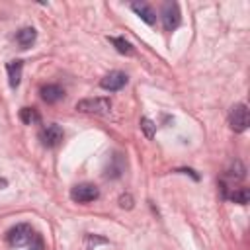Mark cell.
I'll use <instances>...</instances> for the list:
<instances>
[{"label":"cell","mask_w":250,"mask_h":250,"mask_svg":"<svg viewBox=\"0 0 250 250\" xmlns=\"http://www.w3.org/2000/svg\"><path fill=\"white\" fill-rule=\"evenodd\" d=\"M76 111L90 113V115H109L111 100L109 98H84L76 102Z\"/></svg>","instance_id":"obj_1"},{"label":"cell","mask_w":250,"mask_h":250,"mask_svg":"<svg viewBox=\"0 0 250 250\" xmlns=\"http://www.w3.org/2000/svg\"><path fill=\"white\" fill-rule=\"evenodd\" d=\"M248 123H250V117H248V107L244 104H236L230 107V113H229V125L234 133H242L248 129Z\"/></svg>","instance_id":"obj_2"},{"label":"cell","mask_w":250,"mask_h":250,"mask_svg":"<svg viewBox=\"0 0 250 250\" xmlns=\"http://www.w3.org/2000/svg\"><path fill=\"white\" fill-rule=\"evenodd\" d=\"M37 137H39V141H41V145H43L45 148H55V146L61 145L64 133H62V129H61V125L49 123V125L41 127V131H39Z\"/></svg>","instance_id":"obj_3"},{"label":"cell","mask_w":250,"mask_h":250,"mask_svg":"<svg viewBox=\"0 0 250 250\" xmlns=\"http://www.w3.org/2000/svg\"><path fill=\"white\" fill-rule=\"evenodd\" d=\"M100 197V189L98 186L94 184H76L72 189H70V199L76 201V203H90V201H96Z\"/></svg>","instance_id":"obj_4"},{"label":"cell","mask_w":250,"mask_h":250,"mask_svg":"<svg viewBox=\"0 0 250 250\" xmlns=\"http://www.w3.org/2000/svg\"><path fill=\"white\" fill-rule=\"evenodd\" d=\"M31 236H33V230H31V227H29L27 223H20V225L12 227V229L8 230V234H6L10 246H16V248L29 244Z\"/></svg>","instance_id":"obj_5"},{"label":"cell","mask_w":250,"mask_h":250,"mask_svg":"<svg viewBox=\"0 0 250 250\" xmlns=\"http://www.w3.org/2000/svg\"><path fill=\"white\" fill-rule=\"evenodd\" d=\"M182 21V14H180V6L176 2H166L162 8V25L166 31H174Z\"/></svg>","instance_id":"obj_6"},{"label":"cell","mask_w":250,"mask_h":250,"mask_svg":"<svg viewBox=\"0 0 250 250\" xmlns=\"http://www.w3.org/2000/svg\"><path fill=\"white\" fill-rule=\"evenodd\" d=\"M125 84H127V74L121 72V70H111V72H107V74L100 80V86H102L104 90H109V92H117V90H121Z\"/></svg>","instance_id":"obj_7"},{"label":"cell","mask_w":250,"mask_h":250,"mask_svg":"<svg viewBox=\"0 0 250 250\" xmlns=\"http://www.w3.org/2000/svg\"><path fill=\"white\" fill-rule=\"evenodd\" d=\"M131 10H133L145 23L154 25V21H156V12H154L146 2H133V4H131Z\"/></svg>","instance_id":"obj_8"},{"label":"cell","mask_w":250,"mask_h":250,"mask_svg":"<svg viewBox=\"0 0 250 250\" xmlns=\"http://www.w3.org/2000/svg\"><path fill=\"white\" fill-rule=\"evenodd\" d=\"M8 70V82L12 88H18L21 82V70H23V61H10L6 64Z\"/></svg>","instance_id":"obj_9"},{"label":"cell","mask_w":250,"mask_h":250,"mask_svg":"<svg viewBox=\"0 0 250 250\" xmlns=\"http://www.w3.org/2000/svg\"><path fill=\"white\" fill-rule=\"evenodd\" d=\"M41 100L47 102V104H57L62 96H64V90L59 86V84H47L41 88Z\"/></svg>","instance_id":"obj_10"},{"label":"cell","mask_w":250,"mask_h":250,"mask_svg":"<svg viewBox=\"0 0 250 250\" xmlns=\"http://www.w3.org/2000/svg\"><path fill=\"white\" fill-rule=\"evenodd\" d=\"M123 168H125L123 156H121L119 152H115V154L109 158V164H107V168H105L104 176H105V178H119V176H121V172H123Z\"/></svg>","instance_id":"obj_11"},{"label":"cell","mask_w":250,"mask_h":250,"mask_svg":"<svg viewBox=\"0 0 250 250\" xmlns=\"http://www.w3.org/2000/svg\"><path fill=\"white\" fill-rule=\"evenodd\" d=\"M35 39H37V31H35L33 27H21V29L16 33V41H18V45H20L21 49L31 47V45L35 43Z\"/></svg>","instance_id":"obj_12"},{"label":"cell","mask_w":250,"mask_h":250,"mask_svg":"<svg viewBox=\"0 0 250 250\" xmlns=\"http://www.w3.org/2000/svg\"><path fill=\"white\" fill-rule=\"evenodd\" d=\"M107 39H109V43L115 47L117 53H121V55H125V57H131V55L135 53V47H133L125 37H107Z\"/></svg>","instance_id":"obj_13"},{"label":"cell","mask_w":250,"mask_h":250,"mask_svg":"<svg viewBox=\"0 0 250 250\" xmlns=\"http://www.w3.org/2000/svg\"><path fill=\"white\" fill-rule=\"evenodd\" d=\"M230 201L238 203V205H246L250 201V189L248 188H232V191L227 195Z\"/></svg>","instance_id":"obj_14"},{"label":"cell","mask_w":250,"mask_h":250,"mask_svg":"<svg viewBox=\"0 0 250 250\" xmlns=\"http://www.w3.org/2000/svg\"><path fill=\"white\" fill-rule=\"evenodd\" d=\"M20 119L25 125H35V123H39L41 115H39V111L35 107H21L20 109Z\"/></svg>","instance_id":"obj_15"},{"label":"cell","mask_w":250,"mask_h":250,"mask_svg":"<svg viewBox=\"0 0 250 250\" xmlns=\"http://www.w3.org/2000/svg\"><path fill=\"white\" fill-rule=\"evenodd\" d=\"M141 129H143V133H145L146 139H152L154 133H156V125H154L148 117H143V119H141Z\"/></svg>","instance_id":"obj_16"},{"label":"cell","mask_w":250,"mask_h":250,"mask_svg":"<svg viewBox=\"0 0 250 250\" xmlns=\"http://www.w3.org/2000/svg\"><path fill=\"white\" fill-rule=\"evenodd\" d=\"M29 250H45V246H43V238H41V234H37V232H33V236H31V240H29Z\"/></svg>","instance_id":"obj_17"},{"label":"cell","mask_w":250,"mask_h":250,"mask_svg":"<svg viewBox=\"0 0 250 250\" xmlns=\"http://www.w3.org/2000/svg\"><path fill=\"white\" fill-rule=\"evenodd\" d=\"M119 207L121 209H133V195L131 193L119 195Z\"/></svg>","instance_id":"obj_18"},{"label":"cell","mask_w":250,"mask_h":250,"mask_svg":"<svg viewBox=\"0 0 250 250\" xmlns=\"http://www.w3.org/2000/svg\"><path fill=\"white\" fill-rule=\"evenodd\" d=\"M105 242H107L105 238H100V236H92V234H86V244H88V248H90L92 244L96 246V244H105Z\"/></svg>","instance_id":"obj_19"},{"label":"cell","mask_w":250,"mask_h":250,"mask_svg":"<svg viewBox=\"0 0 250 250\" xmlns=\"http://www.w3.org/2000/svg\"><path fill=\"white\" fill-rule=\"evenodd\" d=\"M176 172H182V174H189V176H193V180H199V176H197V174H195L191 168H178Z\"/></svg>","instance_id":"obj_20"},{"label":"cell","mask_w":250,"mask_h":250,"mask_svg":"<svg viewBox=\"0 0 250 250\" xmlns=\"http://www.w3.org/2000/svg\"><path fill=\"white\" fill-rule=\"evenodd\" d=\"M6 186H8V180L6 178H0V189H4Z\"/></svg>","instance_id":"obj_21"}]
</instances>
